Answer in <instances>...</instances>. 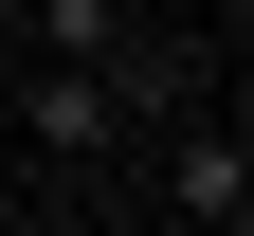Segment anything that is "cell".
Here are the masks:
<instances>
[{
	"label": "cell",
	"instance_id": "3957f363",
	"mask_svg": "<svg viewBox=\"0 0 254 236\" xmlns=\"http://www.w3.org/2000/svg\"><path fill=\"white\" fill-rule=\"evenodd\" d=\"M0 18H18V0H0Z\"/></svg>",
	"mask_w": 254,
	"mask_h": 236
},
{
	"label": "cell",
	"instance_id": "6da1fadb",
	"mask_svg": "<svg viewBox=\"0 0 254 236\" xmlns=\"http://www.w3.org/2000/svg\"><path fill=\"white\" fill-rule=\"evenodd\" d=\"M145 146H164L182 236H254V127H236V91H182V109H145Z\"/></svg>",
	"mask_w": 254,
	"mask_h": 236
},
{
	"label": "cell",
	"instance_id": "7a4b0ae2",
	"mask_svg": "<svg viewBox=\"0 0 254 236\" xmlns=\"http://www.w3.org/2000/svg\"><path fill=\"white\" fill-rule=\"evenodd\" d=\"M0 37H37V73H109V55L145 37V18H127V0H18Z\"/></svg>",
	"mask_w": 254,
	"mask_h": 236
}]
</instances>
